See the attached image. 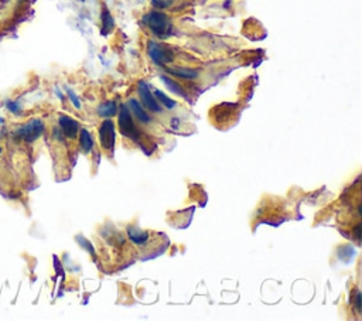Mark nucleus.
<instances>
[{
  "label": "nucleus",
  "mask_w": 362,
  "mask_h": 321,
  "mask_svg": "<svg viewBox=\"0 0 362 321\" xmlns=\"http://www.w3.org/2000/svg\"><path fill=\"white\" fill-rule=\"evenodd\" d=\"M143 23L148 26L150 30L153 31L154 36L164 38L172 33V23L170 18L167 17L164 13L152 12L148 13L143 17Z\"/></svg>",
  "instance_id": "f257e3e1"
},
{
  "label": "nucleus",
  "mask_w": 362,
  "mask_h": 321,
  "mask_svg": "<svg viewBox=\"0 0 362 321\" xmlns=\"http://www.w3.org/2000/svg\"><path fill=\"white\" fill-rule=\"evenodd\" d=\"M44 133V123L40 119H33L27 122L26 125H21L17 127V130L14 132V136L20 140L25 142H34L37 140L41 134Z\"/></svg>",
  "instance_id": "f03ea898"
},
{
  "label": "nucleus",
  "mask_w": 362,
  "mask_h": 321,
  "mask_svg": "<svg viewBox=\"0 0 362 321\" xmlns=\"http://www.w3.org/2000/svg\"><path fill=\"white\" fill-rule=\"evenodd\" d=\"M119 127H120V133L123 136L130 137V139L137 137V130H136L132 116H130L129 106H126V105H122L119 109Z\"/></svg>",
  "instance_id": "7ed1b4c3"
},
{
  "label": "nucleus",
  "mask_w": 362,
  "mask_h": 321,
  "mask_svg": "<svg viewBox=\"0 0 362 321\" xmlns=\"http://www.w3.org/2000/svg\"><path fill=\"white\" fill-rule=\"evenodd\" d=\"M148 53L149 57L157 64V65H164L167 62H172L173 61V54L170 50L161 45L159 42L156 41H150L148 45Z\"/></svg>",
  "instance_id": "20e7f679"
},
{
  "label": "nucleus",
  "mask_w": 362,
  "mask_h": 321,
  "mask_svg": "<svg viewBox=\"0 0 362 321\" xmlns=\"http://www.w3.org/2000/svg\"><path fill=\"white\" fill-rule=\"evenodd\" d=\"M99 140L105 150H112L115 145V125L111 119L105 121L99 127Z\"/></svg>",
  "instance_id": "39448f33"
},
{
  "label": "nucleus",
  "mask_w": 362,
  "mask_h": 321,
  "mask_svg": "<svg viewBox=\"0 0 362 321\" xmlns=\"http://www.w3.org/2000/svg\"><path fill=\"white\" fill-rule=\"evenodd\" d=\"M139 95H140V99L143 105H144V108H148L149 110L156 112V113H157V112H161V108H160L157 99H156L153 94H152L149 85L146 84V82H143V81L139 82Z\"/></svg>",
  "instance_id": "423d86ee"
},
{
  "label": "nucleus",
  "mask_w": 362,
  "mask_h": 321,
  "mask_svg": "<svg viewBox=\"0 0 362 321\" xmlns=\"http://www.w3.org/2000/svg\"><path fill=\"white\" fill-rule=\"evenodd\" d=\"M60 126L62 129V133L65 134L67 137H69V139H74L77 133H78V129H80L78 122H75L73 118L65 115L60 116Z\"/></svg>",
  "instance_id": "0eeeda50"
},
{
  "label": "nucleus",
  "mask_w": 362,
  "mask_h": 321,
  "mask_svg": "<svg viewBox=\"0 0 362 321\" xmlns=\"http://www.w3.org/2000/svg\"><path fill=\"white\" fill-rule=\"evenodd\" d=\"M128 235H129L130 241L137 245V246H144L146 243H149L150 241V235L144 231L135 228V226H129L128 228Z\"/></svg>",
  "instance_id": "6e6552de"
},
{
  "label": "nucleus",
  "mask_w": 362,
  "mask_h": 321,
  "mask_svg": "<svg viewBox=\"0 0 362 321\" xmlns=\"http://www.w3.org/2000/svg\"><path fill=\"white\" fill-rule=\"evenodd\" d=\"M167 73L172 74L174 77H178L181 79H196L198 77V71L192 70V68L185 67H174V68H166Z\"/></svg>",
  "instance_id": "1a4fd4ad"
},
{
  "label": "nucleus",
  "mask_w": 362,
  "mask_h": 321,
  "mask_svg": "<svg viewBox=\"0 0 362 321\" xmlns=\"http://www.w3.org/2000/svg\"><path fill=\"white\" fill-rule=\"evenodd\" d=\"M128 106H129L130 110L133 112V115L136 116L137 121H140L141 123H149V122H150V116L146 113V110L143 109V106H141L140 103L137 102L136 99H130Z\"/></svg>",
  "instance_id": "9d476101"
},
{
  "label": "nucleus",
  "mask_w": 362,
  "mask_h": 321,
  "mask_svg": "<svg viewBox=\"0 0 362 321\" xmlns=\"http://www.w3.org/2000/svg\"><path fill=\"white\" fill-rule=\"evenodd\" d=\"M160 79L164 82V85H166L167 88L170 89L172 92H174L176 95H178V97H183V98H185V99H188V97H187V94L184 92V89L180 86V85L176 82V81H173V79H170L168 77H166V75H161L160 77Z\"/></svg>",
  "instance_id": "9b49d317"
},
{
  "label": "nucleus",
  "mask_w": 362,
  "mask_h": 321,
  "mask_svg": "<svg viewBox=\"0 0 362 321\" xmlns=\"http://www.w3.org/2000/svg\"><path fill=\"white\" fill-rule=\"evenodd\" d=\"M80 145H81V149L84 150L85 153L91 152L93 147V140H92V136L89 134V132L88 130H85V129H82L81 130V136H80Z\"/></svg>",
  "instance_id": "f8f14e48"
},
{
  "label": "nucleus",
  "mask_w": 362,
  "mask_h": 321,
  "mask_svg": "<svg viewBox=\"0 0 362 321\" xmlns=\"http://www.w3.org/2000/svg\"><path fill=\"white\" fill-rule=\"evenodd\" d=\"M98 113L101 116H104V118H111V116L116 113V103L113 102V101L102 103L98 108Z\"/></svg>",
  "instance_id": "ddd939ff"
},
{
  "label": "nucleus",
  "mask_w": 362,
  "mask_h": 321,
  "mask_svg": "<svg viewBox=\"0 0 362 321\" xmlns=\"http://www.w3.org/2000/svg\"><path fill=\"white\" fill-rule=\"evenodd\" d=\"M154 98H157V99H159L160 102L163 103V105H166L167 108H170V109H172V108H174V106H176V102H174L173 99H170V98H168V97H166V95H164V94H163V92H161V91H156V92H154Z\"/></svg>",
  "instance_id": "4468645a"
},
{
  "label": "nucleus",
  "mask_w": 362,
  "mask_h": 321,
  "mask_svg": "<svg viewBox=\"0 0 362 321\" xmlns=\"http://www.w3.org/2000/svg\"><path fill=\"white\" fill-rule=\"evenodd\" d=\"M102 23H104V33H108L113 27V18L111 17L108 10H104L102 13Z\"/></svg>",
  "instance_id": "2eb2a0df"
},
{
  "label": "nucleus",
  "mask_w": 362,
  "mask_h": 321,
  "mask_svg": "<svg viewBox=\"0 0 362 321\" xmlns=\"http://www.w3.org/2000/svg\"><path fill=\"white\" fill-rule=\"evenodd\" d=\"M6 108L10 110L12 113H16V115L21 112V106H20V103L17 102V101H7Z\"/></svg>",
  "instance_id": "dca6fc26"
},
{
  "label": "nucleus",
  "mask_w": 362,
  "mask_h": 321,
  "mask_svg": "<svg viewBox=\"0 0 362 321\" xmlns=\"http://www.w3.org/2000/svg\"><path fill=\"white\" fill-rule=\"evenodd\" d=\"M152 3H153V6L157 7V9H166V7L172 5L173 0H152Z\"/></svg>",
  "instance_id": "f3484780"
},
{
  "label": "nucleus",
  "mask_w": 362,
  "mask_h": 321,
  "mask_svg": "<svg viewBox=\"0 0 362 321\" xmlns=\"http://www.w3.org/2000/svg\"><path fill=\"white\" fill-rule=\"evenodd\" d=\"M67 94H68V97L71 98V102L74 103V105H75V106H77V108H81L80 101H78V98H77V95H75L74 92L71 91V89H67Z\"/></svg>",
  "instance_id": "a211bd4d"
},
{
  "label": "nucleus",
  "mask_w": 362,
  "mask_h": 321,
  "mask_svg": "<svg viewBox=\"0 0 362 321\" xmlns=\"http://www.w3.org/2000/svg\"><path fill=\"white\" fill-rule=\"evenodd\" d=\"M3 122H5L3 121V118H0V125H3Z\"/></svg>",
  "instance_id": "6ab92c4d"
},
{
  "label": "nucleus",
  "mask_w": 362,
  "mask_h": 321,
  "mask_svg": "<svg viewBox=\"0 0 362 321\" xmlns=\"http://www.w3.org/2000/svg\"><path fill=\"white\" fill-rule=\"evenodd\" d=\"M0 154H2V147H0Z\"/></svg>",
  "instance_id": "aec40b11"
}]
</instances>
